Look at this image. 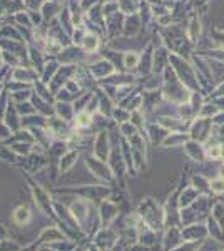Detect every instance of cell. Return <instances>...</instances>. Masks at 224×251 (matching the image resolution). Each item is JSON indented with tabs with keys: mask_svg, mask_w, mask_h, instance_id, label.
I'll return each instance as SVG.
<instances>
[{
	"mask_svg": "<svg viewBox=\"0 0 224 251\" xmlns=\"http://www.w3.org/2000/svg\"><path fill=\"white\" fill-rule=\"evenodd\" d=\"M137 214H139L141 221H144L146 225L150 226L154 231L162 233L166 228L164 221V206L157 203L154 198H144L137 206Z\"/></svg>",
	"mask_w": 224,
	"mask_h": 251,
	"instance_id": "cell-1",
	"label": "cell"
},
{
	"mask_svg": "<svg viewBox=\"0 0 224 251\" xmlns=\"http://www.w3.org/2000/svg\"><path fill=\"white\" fill-rule=\"evenodd\" d=\"M64 193L74 194V196L82 198V200L97 206L100 201H104L105 198H111L112 189L109 188V186H80V188H77V189L74 188L66 189Z\"/></svg>",
	"mask_w": 224,
	"mask_h": 251,
	"instance_id": "cell-2",
	"label": "cell"
},
{
	"mask_svg": "<svg viewBox=\"0 0 224 251\" xmlns=\"http://www.w3.org/2000/svg\"><path fill=\"white\" fill-rule=\"evenodd\" d=\"M30 193H32V198H34V204L37 206L39 211L55 223L54 198H50V194H49L46 189H42L39 184H34V183H30Z\"/></svg>",
	"mask_w": 224,
	"mask_h": 251,
	"instance_id": "cell-3",
	"label": "cell"
},
{
	"mask_svg": "<svg viewBox=\"0 0 224 251\" xmlns=\"http://www.w3.org/2000/svg\"><path fill=\"white\" fill-rule=\"evenodd\" d=\"M64 204H67L69 211H71V214L74 216L77 225L80 226L82 231H85V226H87V221H89V218H91V213L96 204L89 203V201L82 200V198H77V196L72 200V203H64Z\"/></svg>",
	"mask_w": 224,
	"mask_h": 251,
	"instance_id": "cell-4",
	"label": "cell"
},
{
	"mask_svg": "<svg viewBox=\"0 0 224 251\" xmlns=\"http://www.w3.org/2000/svg\"><path fill=\"white\" fill-rule=\"evenodd\" d=\"M97 213L100 218V225L102 226H112L114 221L117 220V216L121 214V206L114 203L111 198H105L104 201H100L97 204Z\"/></svg>",
	"mask_w": 224,
	"mask_h": 251,
	"instance_id": "cell-5",
	"label": "cell"
},
{
	"mask_svg": "<svg viewBox=\"0 0 224 251\" xmlns=\"http://www.w3.org/2000/svg\"><path fill=\"white\" fill-rule=\"evenodd\" d=\"M92 245H96L97 248L100 250H114L117 243V231L112 228V226H102L91 240Z\"/></svg>",
	"mask_w": 224,
	"mask_h": 251,
	"instance_id": "cell-6",
	"label": "cell"
},
{
	"mask_svg": "<svg viewBox=\"0 0 224 251\" xmlns=\"http://www.w3.org/2000/svg\"><path fill=\"white\" fill-rule=\"evenodd\" d=\"M184 241L181 233V226H168L161 234V250L162 251H173L176 250L181 243Z\"/></svg>",
	"mask_w": 224,
	"mask_h": 251,
	"instance_id": "cell-7",
	"label": "cell"
},
{
	"mask_svg": "<svg viewBox=\"0 0 224 251\" xmlns=\"http://www.w3.org/2000/svg\"><path fill=\"white\" fill-rule=\"evenodd\" d=\"M136 231H137V243L144 246H157L161 245V234L162 233H157L154 231L150 226L146 225L144 221H141L136 225Z\"/></svg>",
	"mask_w": 224,
	"mask_h": 251,
	"instance_id": "cell-8",
	"label": "cell"
},
{
	"mask_svg": "<svg viewBox=\"0 0 224 251\" xmlns=\"http://www.w3.org/2000/svg\"><path fill=\"white\" fill-rule=\"evenodd\" d=\"M64 238H67V236L62 233V229L57 225H52V226L44 228L39 236L35 238V241H32V243H34L35 246H42V245H50V243H54V241L64 240Z\"/></svg>",
	"mask_w": 224,
	"mask_h": 251,
	"instance_id": "cell-9",
	"label": "cell"
},
{
	"mask_svg": "<svg viewBox=\"0 0 224 251\" xmlns=\"http://www.w3.org/2000/svg\"><path fill=\"white\" fill-rule=\"evenodd\" d=\"M184 241H202L207 236V228L202 223H191L181 228Z\"/></svg>",
	"mask_w": 224,
	"mask_h": 251,
	"instance_id": "cell-10",
	"label": "cell"
},
{
	"mask_svg": "<svg viewBox=\"0 0 224 251\" xmlns=\"http://www.w3.org/2000/svg\"><path fill=\"white\" fill-rule=\"evenodd\" d=\"M10 220H12V223H14L15 226H19V228H24V226L30 225V221H32V209L28 208L27 204H19L17 208L12 211Z\"/></svg>",
	"mask_w": 224,
	"mask_h": 251,
	"instance_id": "cell-11",
	"label": "cell"
},
{
	"mask_svg": "<svg viewBox=\"0 0 224 251\" xmlns=\"http://www.w3.org/2000/svg\"><path fill=\"white\" fill-rule=\"evenodd\" d=\"M87 166H89V169L92 171L94 176L99 177L100 181H105V183H112V181H114L112 173L109 171L107 166H105L104 163H99V161L94 159V157H89V159H87Z\"/></svg>",
	"mask_w": 224,
	"mask_h": 251,
	"instance_id": "cell-12",
	"label": "cell"
},
{
	"mask_svg": "<svg viewBox=\"0 0 224 251\" xmlns=\"http://www.w3.org/2000/svg\"><path fill=\"white\" fill-rule=\"evenodd\" d=\"M199 198V193L198 189L194 188V186H191V188H186L184 191L179 194V208H187L189 204H193L194 201H196Z\"/></svg>",
	"mask_w": 224,
	"mask_h": 251,
	"instance_id": "cell-13",
	"label": "cell"
},
{
	"mask_svg": "<svg viewBox=\"0 0 224 251\" xmlns=\"http://www.w3.org/2000/svg\"><path fill=\"white\" fill-rule=\"evenodd\" d=\"M80 243H77L75 240H71V238H64V240L54 241L50 243V246L57 251H75L79 248Z\"/></svg>",
	"mask_w": 224,
	"mask_h": 251,
	"instance_id": "cell-14",
	"label": "cell"
},
{
	"mask_svg": "<svg viewBox=\"0 0 224 251\" xmlns=\"http://www.w3.org/2000/svg\"><path fill=\"white\" fill-rule=\"evenodd\" d=\"M24 246L19 245L15 240H12V238H5V240H0V251H20Z\"/></svg>",
	"mask_w": 224,
	"mask_h": 251,
	"instance_id": "cell-15",
	"label": "cell"
},
{
	"mask_svg": "<svg viewBox=\"0 0 224 251\" xmlns=\"http://www.w3.org/2000/svg\"><path fill=\"white\" fill-rule=\"evenodd\" d=\"M75 159H77V154L75 152H69L62 157V163H60V173H67L72 166L75 164Z\"/></svg>",
	"mask_w": 224,
	"mask_h": 251,
	"instance_id": "cell-16",
	"label": "cell"
},
{
	"mask_svg": "<svg viewBox=\"0 0 224 251\" xmlns=\"http://www.w3.org/2000/svg\"><path fill=\"white\" fill-rule=\"evenodd\" d=\"M199 245H201V241H182L173 251H199Z\"/></svg>",
	"mask_w": 224,
	"mask_h": 251,
	"instance_id": "cell-17",
	"label": "cell"
},
{
	"mask_svg": "<svg viewBox=\"0 0 224 251\" xmlns=\"http://www.w3.org/2000/svg\"><path fill=\"white\" fill-rule=\"evenodd\" d=\"M209 189L213 193H216V194H223L224 193V179H223V177H216V179H211Z\"/></svg>",
	"mask_w": 224,
	"mask_h": 251,
	"instance_id": "cell-18",
	"label": "cell"
},
{
	"mask_svg": "<svg viewBox=\"0 0 224 251\" xmlns=\"http://www.w3.org/2000/svg\"><path fill=\"white\" fill-rule=\"evenodd\" d=\"M91 124V116L89 114H79V117H77V126L79 127H87V126Z\"/></svg>",
	"mask_w": 224,
	"mask_h": 251,
	"instance_id": "cell-19",
	"label": "cell"
},
{
	"mask_svg": "<svg viewBox=\"0 0 224 251\" xmlns=\"http://www.w3.org/2000/svg\"><path fill=\"white\" fill-rule=\"evenodd\" d=\"M221 148L219 146H213V149H209V156L213 157V159H216V157H219L221 156Z\"/></svg>",
	"mask_w": 224,
	"mask_h": 251,
	"instance_id": "cell-20",
	"label": "cell"
},
{
	"mask_svg": "<svg viewBox=\"0 0 224 251\" xmlns=\"http://www.w3.org/2000/svg\"><path fill=\"white\" fill-rule=\"evenodd\" d=\"M10 234L7 231V228L3 225H0V240H5V238H9Z\"/></svg>",
	"mask_w": 224,
	"mask_h": 251,
	"instance_id": "cell-21",
	"label": "cell"
},
{
	"mask_svg": "<svg viewBox=\"0 0 224 251\" xmlns=\"http://www.w3.org/2000/svg\"><path fill=\"white\" fill-rule=\"evenodd\" d=\"M20 251H39V246H35L34 243H28V245L24 246V248L20 250Z\"/></svg>",
	"mask_w": 224,
	"mask_h": 251,
	"instance_id": "cell-22",
	"label": "cell"
},
{
	"mask_svg": "<svg viewBox=\"0 0 224 251\" xmlns=\"http://www.w3.org/2000/svg\"><path fill=\"white\" fill-rule=\"evenodd\" d=\"M39 251H57V250L52 248L50 245H42V246H39Z\"/></svg>",
	"mask_w": 224,
	"mask_h": 251,
	"instance_id": "cell-23",
	"label": "cell"
},
{
	"mask_svg": "<svg viewBox=\"0 0 224 251\" xmlns=\"http://www.w3.org/2000/svg\"><path fill=\"white\" fill-rule=\"evenodd\" d=\"M87 251H102V250L97 248V246L92 245V243H87Z\"/></svg>",
	"mask_w": 224,
	"mask_h": 251,
	"instance_id": "cell-24",
	"label": "cell"
},
{
	"mask_svg": "<svg viewBox=\"0 0 224 251\" xmlns=\"http://www.w3.org/2000/svg\"><path fill=\"white\" fill-rule=\"evenodd\" d=\"M75 251H87V243H85V245H79V248Z\"/></svg>",
	"mask_w": 224,
	"mask_h": 251,
	"instance_id": "cell-25",
	"label": "cell"
},
{
	"mask_svg": "<svg viewBox=\"0 0 224 251\" xmlns=\"http://www.w3.org/2000/svg\"><path fill=\"white\" fill-rule=\"evenodd\" d=\"M104 251H114V250H104Z\"/></svg>",
	"mask_w": 224,
	"mask_h": 251,
	"instance_id": "cell-26",
	"label": "cell"
}]
</instances>
